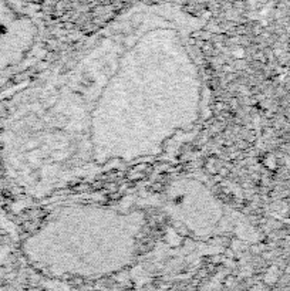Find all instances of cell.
I'll use <instances>...</instances> for the list:
<instances>
[{
  "label": "cell",
  "instance_id": "277c9868",
  "mask_svg": "<svg viewBox=\"0 0 290 291\" xmlns=\"http://www.w3.org/2000/svg\"><path fill=\"white\" fill-rule=\"evenodd\" d=\"M49 27L32 0H0V91L37 64Z\"/></svg>",
  "mask_w": 290,
  "mask_h": 291
},
{
  "label": "cell",
  "instance_id": "6da1fadb",
  "mask_svg": "<svg viewBox=\"0 0 290 291\" xmlns=\"http://www.w3.org/2000/svg\"><path fill=\"white\" fill-rule=\"evenodd\" d=\"M202 26L175 4L132 6L46 70L1 122L9 185L44 199L162 157L208 107Z\"/></svg>",
  "mask_w": 290,
  "mask_h": 291
},
{
  "label": "cell",
  "instance_id": "7a4b0ae2",
  "mask_svg": "<svg viewBox=\"0 0 290 291\" xmlns=\"http://www.w3.org/2000/svg\"><path fill=\"white\" fill-rule=\"evenodd\" d=\"M148 206L80 202L54 207L25 239V259L50 279L117 276L142 257L151 227Z\"/></svg>",
  "mask_w": 290,
  "mask_h": 291
},
{
  "label": "cell",
  "instance_id": "3957f363",
  "mask_svg": "<svg viewBox=\"0 0 290 291\" xmlns=\"http://www.w3.org/2000/svg\"><path fill=\"white\" fill-rule=\"evenodd\" d=\"M154 206L171 225L196 240H219L242 230L236 212L193 175L172 179L157 196Z\"/></svg>",
  "mask_w": 290,
  "mask_h": 291
}]
</instances>
